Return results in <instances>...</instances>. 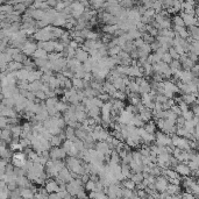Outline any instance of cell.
Here are the masks:
<instances>
[{"label": "cell", "mask_w": 199, "mask_h": 199, "mask_svg": "<svg viewBox=\"0 0 199 199\" xmlns=\"http://www.w3.org/2000/svg\"><path fill=\"white\" fill-rule=\"evenodd\" d=\"M85 186H84V190L85 191H88V192H92V191H94V189H96V183L94 182H92V180H88V182L86 183V184H84Z\"/></svg>", "instance_id": "18"}, {"label": "cell", "mask_w": 199, "mask_h": 199, "mask_svg": "<svg viewBox=\"0 0 199 199\" xmlns=\"http://www.w3.org/2000/svg\"><path fill=\"white\" fill-rule=\"evenodd\" d=\"M174 170L176 171V174H177L178 176H183V177L190 176V172H191V170L189 169V167H188L186 164H184V163H178V164L175 167Z\"/></svg>", "instance_id": "7"}, {"label": "cell", "mask_w": 199, "mask_h": 199, "mask_svg": "<svg viewBox=\"0 0 199 199\" xmlns=\"http://www.w3.org/2000/svg\"><path fill=\"white\" fill-rule=\"evenodd\" d=\"M180 117H182V118H183V119H184L185 121H189V120H191V119H192V118H193L194 115H193V113H192V112H191V111L189 110L188 112H184V113H182V115H180Z\"/></svg>", "instance_id": "20"}, {"label": "cell", "mask_w": 199, "mask_h": 199, "mask_svg": "<svg viewBox=\"0 0 199 199\" xmlns=\"http://www.w3.org/2000/svg\"><path fill=\"white\" fill-rule=\"evenodd\" d=\"M48 199H61V198L57 196V193H50L48 196Z\"/></svg>", "instance_id": "23"}, {"label": "cell", "mask_w": 199, "mask_h": 199, "mask_svg": "<svg viewBox=\"0 0 199 199\" xmlns=\"http://www.w3.org/2000/svg\"><path fill=\"white\" fill-rule=\"evenodd\" d=\"M88 57H90V55L86 52V51H84V50H82L80 48H78L77 50H76V54H75V58L79 62V63H85V62H87V60H88Z\"/></svg>", "instance_id": "9"}, {"label": "cell", "mask_w": 199, "mask_h": 199, "mask_svg": "<svg viewBox=\"0 0 199 199\" xmlns=\"http://www.w3.org/2000/svg\"><path fill=\"white\" fill-rule=\"evenodd\" d=\"M132 182L136 185V184H141L142 183V180H143V176H142V174L141 172H139V174H132V176H131V178H129Z\"/></svg>", "instance_id": "15"}, {"label": "cell", "mask_w": 199, "mask_h": 199, "mask_svg": "<svg viewBox=\"0 0 199 199\" xmlns=\"http://www.w3.org/2000/svg\"><path fill=\"white\" fill-rule=\"evenodd\" d=\"M178 15L182 17V20L184 22V26H186V27H191V26L198 27L199 23H198V19H197V17H194L192 15H189V14H185L184 12H179Z\"/></svg>", "instance_id": "6"}, {"label": "cell", "mask_w": 199, "mask_h": 199, "mask_svg": "<svg viewBox=\"0 0 199 199\" xmlns=\"http://www.w3.org/2000/svg\"><path fill=\"white\" fill-rule=\"evenodd\" d=\"M143 128H144V131H146V133H148V134H155L156 131H157L156 125H155V122H154L153 120L148 121L147 123H144Z\"/></svg>", "instance_id": "11"}, {"label": "cell", "mask_w": 199, "mask_h": 199, "mask_svg": "<svg viewBox=\"0 0 199 199\" xmlns=\"http://www.w3.org/2000/svg\"><path fill=\"white\" fill-rule=\"evenodd\" d=\"M161 61L163 62V63H165V64H168V65H169V64L171 63V61H172V60H171V57H170V55H169V52H165L164 55L162 56Z\"/></svg>", "instance_id": "21"}, {"label": "cell", "mask_w": 199, "mask_h": 199, "mask_svg": "<svg viewBox=\"0 0 199 199\" xmlns=\"http://www.w3.org/2000/svg\"><path fill=\"white\" fill-rule=\"evenodd\" d=\"M168 52H169V55H170V57H171L172 61H179V57H180V56L175 51V49H174L172 47L168 49Z\"/></svg>", "instance_id": "19"}, {"label": "cell", "mask_w": 199, "mask_h": 199, "mask_svg": "<svg viewBox=\"0 0 199 199\" xmlns=\"http://www.w3.org/2000/svg\"><path fill=\"white\" fill-rule=\"evenodd\" d=\"M155 144L161 147H171V136L162 133L156 132L155 133Z\"/></svg>", "instance_id": "2"}, {"label": "cell", "mask_w": 199, "mask_h": 199, "mask_svg": "<svg viewBox=\"0 0 199 199\" xmlns=\"http://www.w3.org/2000/svg\"><path fill=\"white\" fill-rule=\"evenodd\" d=\"M12 163L15 168H25L27 164V155L22 151H15L12 155Z\"/></svg>", "instance_id": "1"}, {"label": "cell", "mask_w": 199, "mask_h": 199, "mask_svg": "<svg viewBox=\"0 0 199 199\" xmlns=\"http://www.w3.org/2000/svg\"><path fill=\"white\" fill-rule=\"evenodd\" d=\"M71 8V16L74 19H79V17L85 13V7L82 5V3H74L70 5Z\"/></svg>", "instance_id": "4"}, {"label": "cell", "mask_w": 199, "mask_h": 199, "mask_svg": "<svg viewBox=\"0 0 199 199\" xmlns=\"http://www.w3.org/2000/svg\"><path fill=\"white\" fill-rule=\"evenodd\" d=\"M35 60H48V54L43 49H36L33 54Z\"/></svg>", "instance_id": "12"}, {"label": "cell", "mask_w": 199, "mask_h": 199, "mask_svg": "<svg viewBox=\"0 0 199 199\" xmlns=\"http://www.w3.org/2000/svg\"><path fill=\"white\" fill-rule=\"evenodd\" d=\"M66 153L62 147H51L49 150V158L51 161H62L65 158Z\"/></svg>", "instance_id": "3"}, {"label": "cell", "mask_w": 199, "mask_h": 199, "mask_svg": "<svg viewBox=\"0 0 199 199\" xmlns=\"http://www.w3.org/2000/svg\"><path fill=\"white\" fill-rule=\"evenodd\" d=\"M51 34H52V38L54 39H57V38L61 39V36L64 34V30L62 28H58V27H52Z\"/></svg>", "instance_id": "16"}, {"label": "cell", "mask_w": 199, "mask_h": 199, "mask_svg": "<svg viewBox=\"0 0 199 199\" xmlns=\"http://www.w3.org/2000/svg\"><path fill=\"white\" fill-rule=\"evenodd\" d=\"M34 94H35V98H36V99H39V100H44V99H47L46 93L42 92V91H38V92H35Z\"/></svg>", "instance_id": "22"}, {"label": "cell", "mask_w": 199, "mask_h": 199, "mask_svg": "<svg viewBox=\"0 0 199 199\" xmlns=\"http://www.w3.org/2000/svg\"><path fill=\"white\" fill-rule=\"evenodd\" d=\"M180 101H183L190 106L197 101V93L196 94H180Z\"/></svg>", "instance_id": "10"}, {"label": "cell", "mask_w": 199, "mask_h": 199, "mask_svg": "<svg viewBox=\"0 0 199 199\" xmlns=\"http://www.w3.org/2000/svg\"><path fill=\"white\" fill-rule=\"evenodd\" d=\"M44 189L49 194L50 193H56V192H58V184L56 183L55 179H48L46 182V184H44Z\"/></svg>", "instance_id": "8"}, {"label": "cell", "mask_w": 199, "mask_h": 199, "mask_svg": "<svg viewBox=\"0 0 199 199\" xmlns=\"http://www.w3.org/2000/svg\"><path fill=\"white\" fill-rule=\"evenodd\" d=\"M171 25H174V27H185V26H184V22H183V20H182V17H180L178 14L175 15V16L172 17Z\"/></svg>", "instance_id": "13"}, {"label": "cell", "mask_w": 199, "mask_h": 199, "mask_svg": "<svg viewBox=\"0 0 199 199\" xmlns=\"http://www.w3.org/2000/svg\"><path fill=\"white\" fill-rule=\"evenodd\" d=\"M21 196H22L25 199H31V198H34V192H33L30 189L25 188V189L21 190Z\"/></svg>", "instance_id": "17"}, {"label": "cell", "mask_w": 199, "mask_h": 199, "mask_svg": "<svg viewBox=\"0 0 199 199\" xmlns=\"http://www.w3.org/2000/svg\"><path fill=\"white\" fill-rule=\"evenodd\" d=\"M169 182H168V179L164 177V176H158L156 177L155 179V183H154V186H155V190L161 193V192H164L167 190V186H168Z\"/></svg>", "instance_id": "5"}, {"label": "cell", "mask_w": 199, "mask_h": 199, "mask_svg": "<svg viewBox=\"0 0 199 199\" xmlns=\"http://www.w3.org/2000/svg\"><path fill=\"white\" fill-rule=\"evenodd\" d=\"M120 185H122L123 189H127V190H131V191H134V190H135V184L132 182L131 179H125V180H122Z\"/></svg>", "instance_id": "14"}]
</instances>
